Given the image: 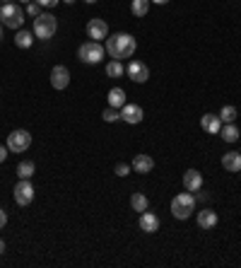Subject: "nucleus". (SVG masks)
I'll return each mask as SVG.
<instances>
[{
    "label": "nucleus",
    "mask_w": 241,
    "mask_h": 268,
    "mask_svg": "<svg viewBox=\"0 0 241 268\" xmlns=\"http://www.w3.org/2000/svg\"><path fill=\"white\" fill-rule=\"evenodd\" d=\"M106 56V48H104L102 41H87L77 48V58L82 61L84 65H97L102 63V58Z\"/></svg>",
    "instance_id": "nucleus-5"
},
{
    "label": "nucleus",
    "mask_w": 241,
    "mask_h": 268,
    "mask_svg": "<svg viewBox=\"0 0 241 268\" xmlns=\"http://www.w3.org/2000/svg\"><path fill=\"white\" fill-rule=\"evenodd\" d=\"M34 172H37V165H34V162H29V159H24V162H19V165H17V176H19V179H32Z\"/></svg>",
    "instance_id": "nucleus-22"
},
{
    "label": "nucleus",
    "mask_w": 241,
    "mask_h": 268,
    "mask_svg": "<svg viewBox=\"0 0 241 268\" xmlns=\"http://www.w3.org/2000/svg\"><path fill=\"white\" fill-rule=\"evenodd\" d=\"M0 41H3V22H0Z\"/></svg>",
    "instance_id": "nucleus-35"
},
{
    "label": "nucleus",
    "mask_w": 241,
    "mask_h": 268,
    "mask_svg": "<svg viewBox=\"0 0 241 268\" xmlns=\"http://www.w3.org/2000/svg\"><path fill=\"white\" fill-rule=\"evenodd\" d=\"M126 75H128L133 83L142 85L149 80V68L142 63V61H130V63L126 65Z\"/></svg>",
    "instance_id": "nucleus-9"
},
{
    "label": "nucleus",
    "mask_w": 241,
    "mask_h": 268,
    "mask_svg": "<svg viewBox=\"0 0 241 268\" xmlns=\"http://www.w3.org/2000/svg\"><path fill=\"white\" fill-rule=\"evenodd\" d=\"M8 150L10 152H24V150H29V145H32V133L24 128H19V130H12L8 136Z\"/></svg>",
    "instance_id": "nucleus-6"
},
{
    "label": "nucleus",
    "mask_w": 241,
    "mask_h": 268,
    "mask_svg": "<svg viewBox=\"0 0 241 268\" xmlns=\"http://www.w3.org/2000/svg\"><path fill=\"white\" fill-rule=\"evenodd\" d=\"M102 119L106 121V123H116V121H120V109H113V106L104 109L102 111Z\"/></svg>",
    "instance_id": "nucleus-26"
},
{
    "label": "nucleus",
    "mask_w": 241,
    "mask_h": 268,
    "mask_svg": "<svg viewBox=\"0 0 241 268\" xmlns=\"http://www.w3.org/2000/svg\"><path fill=\"white\" fill-rule=\"evenodd\" d=\"M5 225H8V213H5V210L0 208V230H3Z\"/></svg>",
    "instance_id": "nucleus-31"
},
{
    "label": "nucleus",
    "mask_w": 241,
    "mask_h": 268,
    "mask_svg": "<svg viewBox=\"0 0 241 268\" xmlns=\"http://www.w3.org/2000/svg\"><path fill=\"white\" fill-rule=\"evenodd\" d=\"M147 205H149V201H147V196L145 194H133L130 196V208L135 210V213H145L147 210Z\"/></svg>",
    "instance_id": "nucleus-21"
},
{
    "label": "nucleus",
    "mask_w": 241,
    "mask_h": 268,
    "mask_svg": "<svg viewBox=\"0 0 241 268\" xmlns=\"http://www.w3.org/2000/svg\"><path fill=\"white\" fill-rule=\"evenodd\" d=\"M140 230L147 232V234H152V232L159 230V218L155 213H140Z\"/></svg>",
    "instance_id": "nucleus-17"
},
{
    "label": "nucleus",
    "mask_w": 241,
    "mask_h": 268,
    "mask_svg": "<svg viewBox=\"0 0 241 268\" xmlns=\"http://www.w3.org/2000/svg\"><path fill=\"white\" fill-rule=\"evenodd\" d=\"M149 3H155V5H167L169 0H149Z\"/></svg>",
    "instance_id": "nucleus-32"
},
{
    "label": "nucleus",
    "mask_w": 241,
    "mask_h": 268,
    "mask_svg": "<svg viewBox=\"0 0 241 268\" xmlns=\"http://www.w3.org/2000/svg\"><path fill=\"white\" fill-rule=\"evenodd\" d=\"M8 145H0V165H3V162H5V159H8Z\"/></svg>",
    "instance_id": "nucleus-30"
},
{
    "label": "nucleus",
    "mask_w": 241,
    "mask_h": 268,
    "mask_svg": "<svg viewBox=\"0 0 241 268\" xmlns=\"http://www.w3.org/2000/svg\"><path fill=\"white\" fill-rule=\"evenodd\" d=\"M130 12H133L135 17H145L149 12V0H133V3H130Z\"/></svg>",
    "instance_id": "nucleus-24"
},
{
    "label": "nucleus",
    "mask_w": 241,
    "mask_h": 268,
    "mask_svg": "<svg viewBox=\"0 0 241 268\" xmlns=\"http://www.w3.org/2000/svg\"><path fill=\"white\" fill-rule=\"evenodd\" d=\"M222 167L232 174L241 172V152H224L222 155Z\"/></svg>",
    "instance_id": "nucleus-16"
},
{
    "label": "nucleus",
    "mask_w": 241,
    "mask_h": 268,
    "mask_svg": "<svg viewBox=\"0 0 241 268\" xmlns=\"http://www.w3.org/2000/svg\"><path fill=\"white\" fill-rule=\"evenodd\" d=\"M5 3H12V0H0V5H5Z\"/></svg>",
    "instance_id": "nucleus-36"
},
{
    "label": "nucleus",
    "mask_w": 241,
    "mask_h": 268,
    "mask_svg": "<svg viewBox=\"0 0 241 268\" xmlns=\"http://www.w3.org/2000/svg\"><path fill=\"white\" fill-rule=\"evenodd\" d=\"M12 194H15V203L24 208V205H29L32 201H34V186H32L29 179H19Z\"/></svg>",
    "instance_id": "nucleus-7"
},
{
    "label": "nucleus",
    "mask_w": 241,
    "mask_h": 268,
    "mask_svg": "<svg viewBox=\"0 0 241 268\" xmlns=\"http://www.w3.org/2000/svg\"><path fill=\"white\" fill-rule=\"evenodd\" d=\"M220 136H222L224 143H236L239 140V128L234 126V123H222V128H220Z\"/></svg>",
    "instance_id": "nucleus-19"
},
{
    "label": "nucleus",
    "mask_w": 241,
    "mask_h": 268,
    "mask_svg": "<svg viewBox=\"0 0 241 268\" xmlns=\"http://www.w3.org/2000/svg\"><path fill=\"white\" fill-rule=\"evenodd\" d=\"M106 99H109V106H113V109H123V106L128 104V102H126V92H123L120 87H113Z\"/></svg>",
    "instance_id": "nucleus-18"
},
{
    "label": "nucleus",
    "mask_w": 241,
    "mask_h": 268,
    "mask_svg": "<svg viewBox=\"0 0 241 268\" xmlns=\"http://www.w3.org/2000/svg\"><path fill=\"white\" fill-rule=\"evenodd\" d=\"M130 172H133V167L126 165V162H118V165H116V174L118 176H128Z\"/></svg>",
    "instance_id": "nucleus-28"
},
{
    "label": "nucleus",
    "mask_w": 241,
    "mask_h": 268,
    "mask_svg": "<svg viewBox=\"0 0 241 268\" xmlns=\"http://www.w3.org/2000/svg\"><path fill=\"white\" fill-rule=\"evenodd\" d=\"M217 213H215L213 208H203L200 213H198V227H203V230H213L217 227Z\"/></svg>",
    "instance_id": "nucleus-15"
},
{
    "label": "nucleus",
    "mask_w": 241,
    "mask_h": 268,
    "mask_svg": "<svg viewBox=\"0 0 241 268\" xmlns=\"http://www.w3.org/2000/svg\"><path fill=\"white\" fill-rule=\"evenodd\" d=\"M184 189L191 194H198L203 189V174L198 169H186L184 172Z\"/></svg>",
    "instance_id": "nucleus-10"
},
{
    "label": "nucleus",
    "mask_w": 241,
    "mask_h": 268,
    "mask_svg": "<svg viewBox=\"0 0 241 268\" xmlns=\"http://www.w3.org/2000/svg\"><path fill=\"white\" fill-rule=\"evenodd\" d=\"M200 128H203L205 133H213V136H217V133H220V128H222V119H220L217 114H205L203 119H200Z\"/></svg>",
    "instance_id": "nucleus-14"
},
{
    "label": "nucleus",
    "mask_w": 241,
    "mask_h": 268,
    "mask_svg": "<svg viewBox=\"0 0 241 268\" xmlns=\"http://www.w3.org/2000/svg\"><path fill=\"white\" fill-rule=\"evenodd\" d=\"M24 12H27L29 17H39V15H41V5H39L37 0H32V3H27Z\"/></svg>",
    "instance_id": "nucleus-27"
},
{
    "label": "nucleus",
    "mask_w": 241,
    "mask_h": 268,
    "mask_svg": "<svg viewBox=\"0 0 241 268\" xmlns=\"http://www.w3.org/2000/svg\"><path fill=\"white\" fill-rule=\"evenodd\" d=\"M239 174H241V172H239Z\"/></svg>",
    "instance_id": "nucleus-39"
},
{
    "label": "nucleus",
    "mask_w": 241,
    "mask_h": 268,
    "mask_svg": "<svg viewBox=\"0 0 241 268\" xmlns=\"http://www.w3.org/2000/svg\"><path fill=\"white\" fill-rule=\"evenodd\" d=\"M15 44H17L19 48H29L32 44H34V32H29V29H17Z\"/></svg>",
    "instance_id": "nucleus-20"
},
{
    "label": "nucleus",
    "mask_w": 241,
    "mask_h": 268,
    "mask_svg": "<svg viewBox=\"0 0 241 268\" xmlns=\"http://www.w3.org/2000/svg\"><path fill=\"white\" fill-rule=\"evenodd\" d=\"M84 3H89V5H94V3H97V0H84Z\"/></svg>",
    "instance_id": "nucleus-37"
},
{
    "label": "nucleus",
    "mask_w": 241,
    "mask_h": 268,
    "mask_svg": "<svg viewBox=\"0 0 241 268\" xmlns=\"http://www.w3.org/2000/svg\"><path fill=\"white\" fill-rule=\"evenodd\" d=\"M0 22L8 29H22L24 24V10L19 8L17 3H5L0 5Z\"/></svg>",
    "instance_id": "nucleus-3"
},
{
    "label": "nucleus",
    "mask_w": 241,
    "mask_h": 268,
    "mask_svg": "<svg viewBox=\"0 0 241 268\" xmlns=\"http://www.w3.org/2000/svg\"><path fill=\"white\" fill-rule=\"evenodd\" d=\"M19 3H32V0H19Z\"/></svg>",
    "instance_id": "nucleus-38"
},
{
    "label": "nucleus",
    "mask_w": 241,
    "mask_h": 268,
    "mask_svg": "<svg viewBox=\"0 0 241 268\" xmlns=\"http://www.w3.org/2000/svg\"><path fill=\"white\" fill-rule=\"evenodd\" d=\"M126 73V65H123V61H109V63H106V75H109V77H113V80H116V77H120V75Z\"/></svg>",
    "instance_id": "nucleus-23"
},
{
    "label": "nucleus",
    "mask_w": 241,
    "mask_h": 268,
    "mask_svg": "<svg viewBox=\"0 0 241 268\" xmlns=\"http://www.w3.org/2000/svg\"><path fill=\"white\" fill-rule=\"evenodd\" d=\"M51 85H53V90H65L70 85V70L65 65H56L51 70Z\"/></svg>",
    "instance_id": "nucleus-11"
},
{
    "label": "nucleus",
    "mask_w": 241,
    "mask_h": 268,
    "mask_svg": "<svg viewBox=\"0 0 241 268\" xmlns=\"http://www.w3.org/2000/svg\"><path fill=\"white\" fill-rule=\"evenodd\" d=\"M130 167H133V172H138V174H149V172L155 169V159L149 157V155H135L133 162H130Z\"/></svg>",
    "instance_id": "nucleus-13"
},
{
    "label": "nucleus",
    "mask_w": 241,
    "mask_h": 268,
    "mask_svg": "<svg viewBox=\"0 0 241 268\" xmlns=\"http://www.w3.org/2000/svg\"><path fill=\"white\" fill-rule=\"evenodd\" d=\"M0 254H5V239H0Z\"/></svg>",
    "instance_id": "nucleus-33"
},
{
    "label": "nucleus",
    "mask_w": 241,
    "mask_h": 268,
    "mask_svg": "<svg viewBox=\"0 0 241 268\" xmlns=\"http://www.w3.org/2000/svg\"><path fill=\"white\" fill-rule=\"evenodd\" d=\"M37 3L41 5V8H56L61 0H37Z\"/></svg>",
    "instance_id": "nucleus-29"
},
{
    "label": "nucleus",
    "mask_w": 241,
    "mask_h": 268,
    "mask_svg": "<svg viewBox=\"0 0 241 268\" xmlns=\"http://www.w3.org/2000/svg\"><path fill=\"white\" fill-rule=\"evenodd\" d=\"M236 106H232V104H227V106H222V111H220V119H222V123H234L236 121Z\"/></svg>",
    "instance_id": "nucleus-25"
},
{
    "label": "nucleus",
    "mask_w": 241,
    "mask_h": 268,
    "mask_svg": "<svg viewBox=\"0 0 241 268\" xmlns=\"http://www.w3.org/2000/svg\"><path fill=\"white\" fill-rule=\"evenodd\" d=\"M145 116V111L140 104H126L123 109H120V119L126 121V123H140Z\"/></svg>",
    "instance_id": "nucleus-12"
},
{
    "label": "nucleus",
    "mask_w": 241,
    "mask_h": 268,
    "mask_svg": "<svg viewBox=\"0 0 241 268\" xmlns=\"http://www.w3.org/2000/svg\"><path fill=\"white\" fill-rule=\"evenodd\" d=\"M87 37L92 39V41H106V37H109V24H106L102 17H92L87 22Z\"/></svg>",
    "instance_id": "nucleus-8"
},
{
    "label": "nucleus",
    "mask_w": 241,
    "mask_h": 268,
    "mask_svg": "<svg viewBox=\"0 0 241 268\" xmlns=\"http://www.w3.org/2000/svg\"><path fill=\"white\" fill-rule=\"evenodd\" d=\"M63 3H65V5H73V3H75V0H63Z\"/></svg>",
    "instance_id": "nucleus-34"
},
{
    "label": "nucleus",
    "mask_w": 241,
    "mask_h": 268,
    "mask_svg": "<svg viewBox=\"0 0 241 268\" xmlns=\"http://www.w3.org/2000/svg\"><path fill=\"white\" fill-rule=\"evenodd\" d=\"M104 48H106V53L111 56L113 61H123V58H130L135 53L138 41H135V37H130L126 32H118V34H109L106 37Z\"/></svg>",
    "instance_id": "nucleus-1"
},
{
    "label": "nucleus",
    "mask_w": 241,
    "mask_h": 268,
    "mask_svg": "<svg viewBox=\"0 0 241 268\" xmlns=\"http://www.w3.org/2000/svg\"><path fill=\"white\" fill-rule=\"evenodd\" d=\"M58 29V19L51 15V12H41L39 17H34V27H32V32H34V37L37 39H51L53 34H56Z\"/></svg>",
    "instance_id": "nucleus-4"
},
{
    "label": "nucleus",
    "mask_w": 241,
    "mask_h": 268,
    "mask_svg": "<svg viewBox=\"0 0 241 268\" xmlns=\"http://www.w3.org/2000/svg\"><path fill=\"white\" fill-rule=\"evenodd\" d=\"M193 213H195V196L191 191L174 196V201H171V215L176 220H188Z\"/></svg>",
    "instance_id": "nucleus-2"
}]
</instances>
